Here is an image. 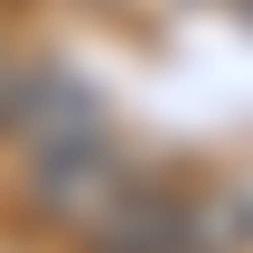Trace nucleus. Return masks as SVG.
Segmentation results:
<instances>
[{
  "label": "nucleus",
  "mask_w": 253,
  "mask_h": 253,
  "mask_svg": "<svg viewBox=\"0 0 253 253\" xmlns=\"http://www.w3.org/2000/svg\"><path fill=\"white\" fill-rule=\"evenodd\" d=\"M28 197H38V216H56V225H75V235H113L122 216H131V197H141V169L113 150V131L103 122H84V131H66V141H38L28 150Z\"/></svg>",
  "instance_id": "obj_1"
}]
</instances>
